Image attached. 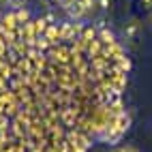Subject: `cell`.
<instances>
[{"label": "cell", "mask_w": 152, "mask_h": 152, "mask_svg": "<svg viewBox=\"0 0 152 152\" xmlns=\"http://www.w3.org/2000/svg\"><path fill=\"white\" fill-rule=\"evenodd\" d=\"M66 15H69V19L71 22H79V19H82L84 15H86V9L82 7V2H79V0H75V2H71L66 9Z\"/></svg>", "instance_id": "cell-1"}, {"label": "cell", "mask_w": 152, "mask_h": 152, "mask_svg": "<svg viewBox=\"0 0 152 152\" xmlns=\"http://www.w3.org/2000/svg\"><path fill=\"white\" fill-rule=\"evenodd\" d=\"M43 37H45V39H47V41L52 43V45H56V43H60V41H62V34H60V22H58V24H49Z\"/></svg>", "instance_id": "cell-2"}, {"label": "cell", "mask_w": 152, "mask_h": 152, "mask_svg": "<svg viewBox=\"0 0 152 152\" xmlns=\"http://www.w3.org/2000/svg\"><path fill=\"white\" fill-rule=\"evenodd\" d=\"M141 32V24L137 22V19H131V22L124 26V39L126 41H135V39L139 37Z\"/></svg>", "instance_id": "cell-3"}, {"label": "cell", "mask_w": 152, "mask_h": 152, "mask_svg": "<svg viewBox=\"0 0 152 152\" xmlns=\"http://www.w3.org/2000/svg\"><path fill=\"white\" fill-rule=\"evenodd\" d=\"M17 28H19V22L15 17V11L2 15V30H17Z\"/></svg>", "instance_id": "cell-4"}, {"label": "cell", "mask_w": 152, "mask_h": 152, "mask_svg": "<svg viewBox=\"0 0 152 152\" xmlns=\"http://www.w3.org/2000/svg\"><path fill=\"white\" fill-rule=\"evenodd\" d=\"M15 17H17V22H19V26H24V24H28V22H32L30 19V11L26 7H22V9H17L15 11Z\"/></svg>", "instance_id": "cell-5"}, {"label": "cell", "mask_w": 152, "mask_h": 152, "mask_svg": "<svg viewBox=\"0 0 152 152\" xmlns=\"http://www.w3.org/2000/svg\"><path fill=\"white\" fill-rule=\"evenodd\" d=\"M49 47H52V43H49L45 37H39L34 41V49H37V52H49Z\"/></svg>", "instance_id": "cell-6"}, {"label": "cell", "mask_w": 152, "mask_h": 152, "mask_svg": "<svg viewBox=\"0 0 152 152\" xmlns=\"http://www.w3.org/2000/svg\"><path fill=\"white\" fill-rule=\"evenodd\" d=\"M47 26H49V24L45 22L43 17H39V19H34V28H37V34H39V37H43V34H45V30H47Z\"/></svg>", "instance_id": "cell-7"}, {"label": "cell", "mask_w": 152, "mask_h": 152, "mask_svg": "<svg viewBox=\"0 0 152 152\" xmlns=\"http://www.w3.org/2000/svg\"><path fill=\"white\" fill-rule=\"evenodd\" d=\"M79 2H82V7L86 9V13H92L96 9V0H79Z\"/></svg>", "instance_id": "cell-8"}, {"label": "cell", "mask_w": 152, "mask_h": 152, "mask_svg": "<svg viewBox=\"0 0 152 152\" xmlns=\"http://www.w3.org/2000/svg\"><path fill=\"white\" fill-rule=\"evenodd\" d=\"M43 19H45L47 24H58V15H56V11H52V9H49V11L45 13V17H43Z\"/></svg>", "instance_id": "cell-9"}, {"label": "cell", "mask_w": 152, "mask_h": 152, "mask_svg": "<svg viewBox=\"0 0 152 152\" xmlns=\"http://www.w3.org/2000/svg\"><path fill=\"white\" fill-rule=\"evenodd\" d=\"M96 7L101 9V11H109V7H111V0H96Z\"/></svg>", "instance_id": "cell-10"}, {"label": "cell", "mask_w": 152, "mask_h": 152, "mask_svg": "<svg viewBox=\"0 0 152 152\" xmlns=\"http://www.w3.org/2000/svg\"><path fill=\"white\" fill-rule=\"evenodd\" d=\"M9 7H13L15 11H17V9H22V7H26V0H9Z\"/></svg>", "instance_id": "cell-11"}, {"label": "cell", "mask_w": 152, "mask_h": 152, "mask_svg": "<svg viewBox=\"0 0 152 152\" xmlns=\"http://www.w3.org/2000/svg\"><path fill=\"white\" fill-rule=\"evenodd\" d=\"M54 2L58 4V7H62V9H66L71 2H75V0H54Z\"/></svg>", "instance_id": "cell-12"}, {"label": "cell", "mask_w": 152, "mask_h": 152, "mask_svg": "<svg viewBox=\"0 0 152 152\" xmlns=\"http://www.w3.org/2000/svg\"><path fill=\"white\" fill-rule=\"evenodd\" d=\"M122 152H139V150H137L135 146H124V148H122Z\"/></svg>", "instance_id": "cell-13"}, {"label": "cell", "mask_w": 152, "mask_h": 152, "mask_svg": "<svg viewBox=\"0 0 152 152\" xmlns=\"http://www.w3.org/2000/svg\"><path fill=\"white\" fill-rule=\"evenodd\" d=\"M144 2V7H152V0H141Z\"/></svg>", "instance_id": "cell-14"}, {"label": "cell", "mask_w": 152, "mask_h": 152, "mask_svg": "<svg viewBox=\"0 0 152 152\" xmlns=\"http://www.w3.org/2000/svg\"><path fill=\"white\" fill-rule=\"evenodd\" d=\"M41 2H43L45 7H49V4H52V2H54V0H41Z\"/></svg>", "instance_id": "cell-15"}, {"label": "cell", "mask_w": 152, "mask_h": 152, "mask_svg": "<svg viewBox=\"0 0 152 152\" xmlns=\"http://www.w3.org/2000/svg\"><path fill=\"white\" fill-rule=\"evenodd\" d=\"M0 4H2V7H7V4H9V0H0Z\"/></svg>", "instance_id": "cell-16"}, {"label": "cell", "mask_w": 152, "mask_h": 152, "mask_svg": "<svg viewBox=\"0 0 152 152\" xmlns=\"http://www.w3.org/2000/svg\"><path fill=\"white\" fill-rule=\"evenodd\" d=\"M111 152H122V148H116V150H111Z\"/></svg>", "instance_id": "cell-17"}, {"label": "cell", "mask_w": 152, "mask_h": 152, "mask_svg": "<svg viewBox=\"0 0 152 152\" xmlns=\"http://www.w3.org/2000/svg\"><path fill=\"white\" fill-rule=\"evenodd\" d=\"M0 30H2V15H0Z\"/></svg>", "instance_id": "cell-18"}, {"label": "cell", "mask_w": 152, "mask_h": 152, "mask_svg": "<svg viewBox=\"0 0 152 152\" xmlns=\"http://www.w3.org/2000/svg\"><path fill=\"white\" fill-rule=\"evenodd\" d=\"M150 26H152V15H150Z\"/></svg>", "instance_id": "cell-19"}]
</instances>
